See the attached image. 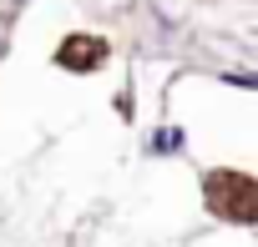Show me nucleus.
<instances>
[{"label": "nucleus", "mask_w": 258, "mask_h": 247, "mask_svg": "<svg viewBox=\"0 0 258 247\" xmlns=\"http://www.w3.org/2000/svg\"><path fill=\"white\" fill-rule=\"evenodd\" d=\"M203 207L228 227H258V177L238 167L203 172Z\"/></svg>", "instance_id": "f257e3e1"}, {"label": "nucleus", "mask_w": 258, "mask_h": 247, "mask_svg": "<svg viewBox=\"0 0 258 247\" xmlns=\"http://www.w3.org/2000/svg\"><path fill=\"white\" fill-rule=\"evenodd\" d=\"M111 61V41L96 36V31H71L61 46H56V66L71 71V76H91Z\"/></svg>", "instance_id": "f03ea898"}, {"label": "nucleus", "mask_w": 258, "mask_h": 247, "mask_svg": "<svg viewBox=\"0 0 258 247\" xmlns=\"http://www.w3.org/2000/svg\"><path fill=\"white\" fill-rule=\"evenodd\" d=\"M147 157H187V132L177 127V121H167V127H157L152 137H147Z\"/></svg>", "instance_id": "7ed1b4c3"}, {"label": "nucleus", "mask_w": 258, "mask_h": 247, "mask_svg": "<svg viewBox=\"0 0 258 247\" xmlns=\"http://www.w3.org/2000/svg\"><path fill=\"white\" fill-rule=\"evenodd\" d=\"M228 86H243V91H258V66H243V71H223Z\"/></svg>", "instance_id": "20e7f679"}, {"label": "nucleus", "mask_w": 258, "mask_h": 247, "mask_svg": "<svg viewBox=\"0 0 258 247\" xmlns=\"http://www.w3.org/2000/svg\"><path fill=\"white\" fill-rule=\"evenodd\" d=\"M0 61H6V31H0Z\"/></svg>", "instance_id": "39448f33"}]
</instances>
